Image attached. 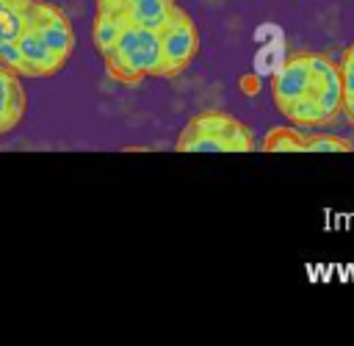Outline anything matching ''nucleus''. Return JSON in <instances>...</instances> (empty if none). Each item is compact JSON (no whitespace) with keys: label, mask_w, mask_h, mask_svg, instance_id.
Wrapping results in <instances>:
<instances>
[{"label":"nucleus","mask_w":354,"mask_h":346,"mask_svg":"<svg viewBox=\"0 0 354 346\" xmlns=\"http://www.w3.org/2000/svg\"><path fill=\"white\" fill-rule=\"evenodd\" d=\"M66 64L44 44V39L36 33L30 22H25V30L17 39V66L14 72L19 78H50L61 72Z\"/></svg>","instance_id":"obj_5"},{"label":"nucleus","mask_w":354,"mask_h":346,"mask_svg":"<svg viewBox=\"0 0 354 346\" xmlns=\"http://www.w3.org/2000/svg\"><path fill=\"white\" fill-rule=\"evenodd\" d=\"M127 3H133V0H97V11H113V14H122Z\"/></svg>","instance_id":"obj_17"},{"label":"nucleus","mask_w":354,"mask_h":346,"mask_svg":"<svg viewBox=\"0 0 354 346\" xmlns=\"http://www.w3.org/2000/svg\"><path fill=\"white\" fill-rule=\"evenodd\" d=\"M124 17L122 14H113V11H97L94 17V28H91V42L97 47V53H108V47L116 42V36L122 33L124 28Z\"/></svg>","instance_id":"obj_10"},{"label":"nucleus","mask_w":354,"mask_h":346,"mask_svg":"<svg viewBox=\"0 0 354 346\" xmlns=\"http://www.w3.org/2000/svg\"><path fill=\"white\" fill-rule=\"evenodd\" d=\"M241 91H246V94H257V91H260V80H257L254 75L241 78Z\"/></svg>","instance_id":"obj_18"},{"label":"nucleus","mask_w":354,"mask_h":346,"mask_svg":"<svg viewBox=\"0 0 354 346\" xmlns=\"http://www.w3.org/2000/svg\"><path fill=\"white\" fill-rule=\"evenodd\" d=\"M263 149L266 152H304V133L299 127H274L266 133L263 138Z\"/></svg>","instance_id":"obj_12"},{"label":"nucleus","mask_w":354,"mask_h":346,"mask_svg":"<svg viewBox=\"0 0 354 346\" xmlns=\"http://www.w3.org/2000/svg\"><path fill=\"white\" fill-rule=\"evenodd\" d=\"M307 91H310L307 53H301V55L288 58V61L279 66V72H277L274 80H271V97H274V102H277V108H279V113H282L293 100L304 97Z\"/></svg>","instance_id":"obj_6"},{"label":"nucleus","mask_w":354,"mask_h":346,"mask_svg":"<svg viewBox=\"0 0 354 346\" xmlns=\"http://www.w3.org/2000/svg\"><path fill=\"white\" fill-rule=\"evenodd\" d=\"M25 111H28V97L19 83V75L11 66L0 64V136L19 127Z\"/></svg>","instance_id":"obj_7"},{"label":"nucleus","mask_w":354,"mask_h":346,"mask_svg":"<svg viewBox=\"0 0 354 346\" xmlns=\"http://www.w3.org/2000/svg\"><path fill=\"white\" fill-rule=\"evenodd\" d=\"M310 97L315 100V105L321 108V113H324L326 122H332V119L340 113V105H343V89H340V80H326V83L310 86Z\"/></svg>","instance_id":"obj_13"},{"label":"nucleus","mask_w":354,"mask_h":346,"mask_svg":"<svg viewBox=\"0 0 354 346\" xmlns=\"http://www.w3.org/2000/svg\"><path fill=\"white\" fill-rule=\"evenodd\" d=\"M337 66H340V89H343V97H354V50L351 47L343 53V61Z\"/></svg>","instance_id":"obj_16"},{"label":"nucleus","mask_w":354,"mask_h":346,"mask_svg":"<svg viewBox=\"0 0 354 346\" xmlns=\"http://www.w3.org/2000/svg\"><path fill=\"white\" fill-rule=\"evenodd\" d=\"M340 111L351 119V125H354V97H343V105H340Z\"/></svg>","instance_id":"obj_19"},{"label":"nucleus","mask_w":354,"mask_h":346,"mask_svg":"<svg viewBox=\"0 0 354 346\" xmlns=\"http://www.w3.org/2000/svg\"><path fill=\"white\" fill-rule=\"evenodd\" d=\"M307 75L310 86H318L326 80H340V66L326 53H307Z\"/></svg>","instance_id":"obj_14"},{"label":"nucleus","mask_w":354,"mask_h":346,"mask_svg":"<svg viewBox=\"0 0 354 346\" xmlns=\"http://www.w3.org/2000/svg\"><path fill=\"white\" fill-rule=\"evenodd\" d=\"M354 144L335 133H304V152H351Z\"/></svg>","instance_id":"obj_15"},{"label":"nucleus","mask_w":354,"mask_h":346,"mask_svg":"<svg viewBox=\"0 0 354 346\" xmlns=\"http://www.w3.org/2000/svg\"><path fill=\"white\" fill-rule=\"evenodd\" d=\"M28 22L36 28V33L44 39V44L64 64L72 58V53H75V30H72V22L64 14V8H58L55 3H47V0H30Z\"/></svg>","instance_id":"obj_3"},{"label":"nucleus","mask_w":354,"mask_h":346,"mask_svg":"<svg viewBox=\"0 0 354 346\" xmlns=\"http://www.w3.org/2000/svg\"><path fill=\"white\" fill-rule=\"evenodd\" d=\"M282 116H285L290 125H299V127H315V125H326V119H324L321 108L315 105V100L310 97V91H307L304 97L293 100V102H290V105L282 111Z\"/></svg>","instance_id":"obj_11"},{"label":"nucleus","mask_w":354,"mask_h":346,"mask_svg":"<svg viewBox=\"0 0 354 346\" xmlns=\"http://www.w3.org/2000/svg\"><path fill=\"white\" fill-rule=\"evenodd\" d=\"M105 72L116 83H138L144 78H158L160 72V36L158 30L124 25L116 42L102 53Z\"/></svg>","instance_id":"obj_1"},{"label":"nucleus","mask_w":354,"mask_h":346,"mask_svg":"<svg viewBox=\"0 0 354 346\" xmlns=\"http://www.w3.org/2000/svg\"><path fill=\"white\" fill-rule=\"evenodd\" d=\"M351 50H354V44H351Z\"/></svg>","instance_id":"obj_20"},{"label":"nucleus","mask_w":354,"mask_h":346,"mask_svg":"<svg viewBox=\"0 0 354 346\" xmlns=\"http://www.w3.org/2000/svg\"><path fill=\"white\" fill-rule=\"evenodd\" d=\"M28 8L30 0H0V53L17 44L28 22Z\"/></svg>","instance_id":"obj_9"},{"label":"nucleus","mask_w":354,"mask_h":346,"mask_svg":"<svg viewBox=\"0 0 354 346\" xmlns=\"http://www.w3.org/2000/svg\"><path fill=\"white\" fill-rule=\"evenodd\" d=\"M191 136H213V138H221L230 147V152H249V149H254L252 130L241 119H235V116H230L224 111H205V113L188 119V125L183 127V133H180L177 141L191 138Z\"/></svg>","instance_id":"obj_4"},{"label":"nucleus","mask_w":354,"mask_h":346,"mask_svg":"<svg viewBox=\"0 0 354 346\" xmlns=\"http://www.w3.org/2000/svg\"><path fill=\"white\" fill-rule=\"evenodd\" d=\"M177 3L174 0H133L124 6L122 17L127 25H136V28H147V30H160L171 14H174Z\"/></svg>","instance_id":"obj_8"},{"label":"nucleus","mask_w":354,"mask_h":346,"mask_svg":"<svg viewBox=\"0 0 354 346\" xmlns=\"http://www.w3.org/2000/svg\"><path fill=\"white\" fill-rule=\"evenodd\" d=\"M160 36V72L158 78L180 75L199 53V33L183 8H174L171 19L158 30Z\"/></svg>","instance_id":"obj_2"}]
</instances>
